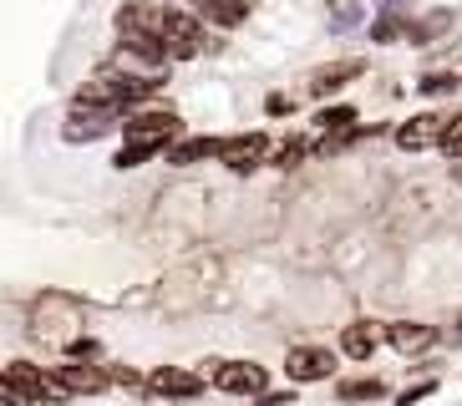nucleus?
<instances>
[{"label":"nucleus","instance_id":"nucleus-1","mask_svg":"<svg viewBox=\"0 0 462 406\" xmlns=\"http://www.w3.org/2000/svg\"><path fill=\"white\" fill-rule=\"evenodd\" d=\"M123 137H127V143H148V148L163 152V148H173V143H178V117H173V112H163V107L127 112Z\"/></svg>","mask_w":462,"mask_h":406},{"label":"nucleus","instance_id":"nucleus-2","mask_svg":"<svg viewBox=\"0 0 462 406\" xmlns=\"http://www.w3.org/2000/svg\"><path fill=\"white\" fill-rule=\"evenodd\" d=\"M214 392H224V396H264L270 392V371L264 365H254V361H224L214 371Z\"/></svg>","mask_w":462,"mask_h":406},{"label":"nucleus","instance_id":"nucleus-3","mask_svg":"<svg viewBox=\"0 0 462 406\" xmlns=\"http://www.w3.org/2000/svg\"><path fill=\"white\" fill-rule=\"evenodd\" d=\"M330 371H336V355H330L326 346H290V355H285V376H290V386L330 381Z\"/></svg>","mask_w":462,"mask_h":406},{"label":"nucleus","instance_id":"nucleus-4","mask_svg":"<svg viewBox=\"0 0 462 406\" xmlns=\"http://www.w3.org/2000/svg\"><path fill=\"white\" fill-rule=\"evenodd\" d=\"M148 392L152 396H168V401H193V396L208 392L204 371H183V365H158L148 376Z\"/></svg>","mask_w":462,"mask_h":406},{"label":"nucleus","instance_id":"nucleus-5","mask_svg":"<svg viewBox=\"0 0 462 406\" xmlns=\"http://www.w3.org/2000/svg\"><path fill=\"white\" fill-rule=\"evenodd\" d=\"M264 152H270V137L264 133H234V137H224L218 162H224L229 173H254L259 162H264Z\"/></svg>","mask_w":462,"mask_h":406},{"label":"nucleus","instance_id":"nucleus-6","mask_svg":"<svg viewBox=\"0 0 462 406\" xmlns=\"http://www.w3.org/2000/svg\"><path fill=\"white\" fill-rule=\"evenodd\" d=\"M442 127H448V117H437V112H417V117H407L402 127H396V148H402V152L432 148V143H442Z\"/></svg>","mask_w":462,"mask_h":406},{"label":"nucleus","instance_id":"nucleus-7","mask_svg":"<svg viewBox=\"0 0 462 406\" xmlns=\"http://www.w3.org/2000/svg\"><path fill=\"white\" fill-rule=\"evenodd\" d=\"M56 381L67 386V396H97V392H107L112 386V371H102V365H82V361H71V365H51Z\"/></svg>","mask_w":462,"mask_h":406},{"label":"nucleus","instance_id":"nucleus-8","mask_svg":"<svg viewBox=\"0 0 462 406\" xmlns=\"http://www.w3.org/2000/svg\"><path fill=\"white\" fill-rule=\"evenodd\" d=\"M356 77H366V61H361V56L330 61V67H320V71L310 77V97H336V92H346Z\"/></svg>","mask_w":462,"mask_h":406},{"label":"nucleus","instance_id":"nucleus-9","mask_svg":"<svg viewBox=\"0 0 462 406\" xmlns=\"http://www.w3.org/2000/svg\"><path fill=\"white\" fill-rule=\"evenodd\" d=\"M386 346H392V351H402V355L432 351L437 330H432V325H421V320H396V325H386Z\"/></svg>","mask_w":462,"mask_h":406},{"label":"nucleus","instance_id":"nucleus-10","mask_svg":"<svg viewBox=\"0 0 462 406\" xmlns=\"http://www.w3.org/2000/svg\"><path fill=\"white\" fill-rule=\"evenodd\" d=\"M224 152V137H178L173 148H168V162L173 168H193V162H208Z\"/></svg>","mask_w":462,"mask_h":406},{"label":"nucleus","instance_id":"nucleus-11","mask_svg":"<svg viewBox=\"0 0 462 406\" xmlns=\"http://www.w3.org/2000/svg\"><path fill=\"white\" fill-rule=\"evenodd\" d=\"M376 346H381V336H376L371 320H351L346 330H340V355H351V361H371Z\"/></svg>","mask_w":462,"mask_h":406},{"label":"nucleus","instance_id":"nucleus-12","mask_svg":"<svg viewBox=\"0 0 462 406\" xmlns=\"http://www.w3.org/2000/svg\"><path fill=\"white\" fill-rule=\"evenodd\" d=\"M193 11H199V21L204 26H239L249 15V0H193Z\"/></svg>","mask_w":462,"mask_h":406},{"label":"nucleus","instance_id":"nucleus-13","mask_svg":"<svg viewBox=\"0 0 462 406\" xmlns=\"http://www.w3.org/2000/svg\"><path fill=\"white\" fill-rule=\"evenodd\" d=\"M336 396L346 406H361V401H381L386 396V381H376V376H356V381H340L336 386Z\"/></svg>","mask_w":462,"mask_h":406},{"label":"nucleus","instance_id":"nucleus-14","mask_svg":"<svg viewBox=\"0 0 462 406\" xmlns=\"http://www.w3.org/2000/svg\"><path fill=\"white\" fill-rule=\"evenodd\" d=\"M448 26H452V11H427V15H417V21L407 26V41L411 46H427V41H437Z\"/></svg>","mask_w":462,"mask_h":406},{"label":"nucleus","instance_id":"nucleus-15","mask_svg":"<svg viewBox=\"0 0 462 406\" xmlns=\"http://www.w3.org/2000/svg\"><path fill=\"white\" fill-rule=\"evenodd\" d=\"M315 127H320V137L351 133V127H356V107H346V102H340V107H320V112H315Z\"/></svg>","mask_w":462,"mask_h":406},{"label":"nucleus","instance_id":"nucleus-16","mask_svg":"<svg viewBox=\"0 0 462 406\" xmlns=\"http://www.w3.org/2000/svg\"><path fill=\"white\" fill-rule=\"evenodd\" d=\"M457 87H462V77H452V71H427V77H417L421 97H448V92H457Z\"/></svg>","mask_w":462,"mask_h":406},{"label":"nucleus","instance_id":"nucleus-17","mask_svg":"<svg viewBox=\"0 0 462 406\" xmlns=\"http://www.w3.org/2000/svg\"><path fill=\"white\" fill-rule=\"evenodd\" d=\"M407 26H411V21H402L396 11H386V15H376V21H371V41H381V46H386V41L407 36Z\"/></svg>","mask_w":462,"mask_h":406},{"label":"nucleus","instance_id":"nucleus-18","mask_svg":"<svg viewBox=\"0 0 462 406\" xmlns=\"http://www.w3.org/2000/svg\"><path fill=\"white\" fill-rule=\"evenodd\" d=\"M148 158H158V148H148V143H123V148H117V158H112V168H143V162Z\"/></svg>","mask_w":462,"mask_h":406},{"label":"nucleus","instance_id":"nucleus-19","mask_svg":"<svg viewBox=\"0 0 462 406\" xmlns=\"http://www.w3.org/2000/svg\"><path fill=\"white\" fill-rule=\"evenodd\" d=\"M305 152H310V143H300V137H285V143L274 148V168H300V162H305Z\"/></svg>","mask_w":462,"mask_h":406},{"label":"nucleus","instance_id":"nucleus-20","mask_svg":"<svg viewBox=\"0 0 462 406\" xmlns=\"http://www.w3.org/2000/svg\"><path fill=\"white\" fill-rule=\"evenodd\" d=\"M437 148L448 152V158H462V112L457 117H448V127H442V143Z\"/></svg>","mask_w":462,"mask_h":406},{"label":"nucleus","instance_id":"nucleus-21","mask_svg":"<svg viewBox=\"0 0 462 406\" xmlns=\"http://www.w3.org/2000/svg\"><path fill=\"white\" fill-rule=\"evenodd\" d=\"M356 21H361V5H356V0H336V11H330V26L346 31V26H356Z\"/></svg>","mask_w":462,"mask_h":406},{"label":"nucleus","instance_id":"nucleus-22","mask_svg":"<svg viewBox=\"0 0 462 406\" xmlns=\"http://www.w3.org/2000/svg\"><path fill=\"white\" fill-rule=\"evenodd\" d=\"M432 392H437V381H417V386H407V392L396 396V401H402V406H417V401H427Z\"/></svg>","mask_w":462,"mask_h":406},{"label":"nucleus","instance_id":"nucleus-23","mask_svg":"<svg viewBox=\"0 0 462 406\" xmlns=\"http://www.w3.org/2000/svg\"><path fill=\"white\" fill-rule=\"evenodd\" d=\"M264 112H270V117H285V112H295V97L270 92V97H264Z\"/></svg>","mask_w":462,"mask_h":406},{"label":"nucleus","instance_id":"nucleus-24","mask_svg":"<svg viewBox=\"0 0 462 406\" xmlns=\"http://www.w3.org/2000/svg\"><path fill=\"white\" fill-rule=\"evenodd\" d=\"M67 351L77 355V361H97V340H87V336H82V340H71Z\"/></svg>","mask_w":462,"mask_h":406},{"label":"nucleus","instance_id":"nucleus-25","mask_svg":"<svg viewBox=\"0 0 462 406\" xmlns=\"http://www.w3.org/2000/svg\"><path fill=\"white\" fill-rule=\"evenodd\" d=\"M259 406H295V386H290V392H264Z\"/></svg>","mask_w":462,"mask_h":406},{"label":"nucleus","instance_id":"nucleus-26","mask_svg":"<svg viewBox=\"0 0 462 406\" xmlns=\"http://www.w3.org/2000/svg\"><path fill=\"white\" fill-rule=\"evenodd\" d=\"M112 381H117V386H143V381H137V371H127V365H117V371H112Z\"/></svg>","mask_w":462,"mask_h":406},{"label":"nucleus","instance_id":"nucleus-27","mask_svg":"<svg viewBox=\"0 0 462 406\" xmlns=\"http://www.w3.org/2000/svg\"><path fill=\"white\" fill-rule=\"evenodd\" d=\"M376 5H381V11H396V0H376Z\"/></svg>","mask_w":462,"mask_h":406}]
</instances>
